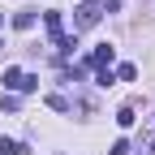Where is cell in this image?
<instances>
[{
	"instance_id": "13",
	"label": "cell",
	"mask_w": 155,
	"mask_h": 155,
	"mask_svg": "<svg viewBox=\"0 0 155 155\" xmlns=\"http://www.w3.org/2000/svg\"><path fill=\"white\" fill-rule=\"evenodd\" d=\"M0 22H5V17H0Z\"/></svg>"
},
{
	"instance_id": "12",
	"label": "cell",
	"mask_w": 155,
	"mask_h": 155,
	"mask_svg": "<svg viewBox=\"0 0 155 155\" xmlns=\"http://www.w3.org/2000/svg\"><path fill=\"white\" fill-rule=\"evenodd\" d=\"M142 147H147V151H142V155H155V129H151V134H147V138H142Z\"/></svg>"
},
{
	"instance_id": "7",
	"label": "cell",
	"mask_w": 155,
	"mask_h": 155,
	"mask_svg": "<svg viewBox=\"0 0 155 155\" xmlns=\"http://www.w3.org/2000/svg\"><path fill=\"white\" fill-rule=\"evenodd\" d=\"M13 26H17V30H30V26H35V13H17Z\"/></svg>"
},
{
	"instance_id": "11",
	"label": "cell",
	"mask_w": 155,
	"mask_h": 155,
	"mask_svg": "<svg viewBox=\"0 0 155 155\" xmlns=\"http://www.w3.org/2000/svg\"><path fill=\"white\" fill-rule=\"evenodd\" d=\"M95 82H99V86H112V82H116V73H112V69H99V78H95Z\"/></svg>"
},
{
	"instance_id": "5",
	"label": "cell",
	"mask_w": 155,
	"mask_h": 155,
	"mask_svg": "<svg viewBox=\"0 0 155 155\" xmlns=\"http://www.w3.org/2000/svg\"><path fill=\"white\" fill-rule=\"evenodd\" d=\"M134 121H138V116H134V108H129V104H125L121 112H116V125H121V129H129Z\"/></svg>"
},
{
	"instance_id": "10",
	"label": "cell",
	"mask_w": 155,
	"mask_h": 155,
	"mask_svg": "<svg viewBox=\"0 0 155 155\" xmlns=\"http://www.w3.org/2000/svg\"><path fill=\"white\" fill-rule=\"evenodd\" d=\"M108 155H129V138H116V142H112V151H108Z\"/></svg>"
},
{
	"instance_id": "9",
	"label": "cell",
	"mask_w": 155,
	"mask_h": 155,
	"mask_svg": "<svg viewBox=\"0 0 155 155\" xmlns=\"http://www.w3.org/2000/svg\"><path fill=\"white\" fill-rule=\"evenodd\" d=\"M116 78H121V82H134V78H138V69H134V65H121V69H116Z\"/></svg>"
},
{
	"instance_id": "3",
	"label": "cell",
	"mask_w": 155,
	"mask_h": 155,
	"mask_svg": "<svg viewBox=\"0 0 155 155\" xmlns=\"http://www.w3.org/2000/svg\"><path fill=\"white\" fill-rule=\"evenodd\" d=\"M112 61H116V48H112V43H99V48L91 52V61H86V69H108Z\"/></svg>"
},
{
	"instance_id": "8",
	"label": "cell",
	"mask_w": 155,
	"mask_h": 155,
	"mask_svg": "<svg viewBox=\"0 0 155 155\" xmlns=\"http://www.w3.org/2000/svg\"><path fill=\"white\" fill-rule=\"evenodd\" d=\"M48 104H52L56 112H69V99H65V95H48Z\"/></svg>"
},
{
	"instance_id": "4",
	"label": "cell",
	"mask_w": 155,
	"mask_h": 155,
	"mask_svg": "<svg viewBox=\"0 0 155 155\" xmlns=\"http://www.w3.org/2000/svg\"><path fill=\"white\" fill-rule=\"evenodd\" d=\"M43 22H48V35H52V43H61V39H65V22H61V13H48Z\"/></svg>"
},
{
	"instance_id": "6",
	"label": "cell",
	"mask_w": 155,
	"mask_h": 155,
	"mask_svg": "<svg viewBox=\"0 0 155 155\" xmlns=\"http://www.w3.org/2000/svg\"><path fill=\"white\" fill-rule=\"evenodd\" d=\"M0 151H5V155H26V147L13 142V138H0Z\"/></svg>"
},
{
	"instance_id": "1",
	"label": "cell",
	"mask_w": 155,
	"mask_h": 155,
	"mask_svg": "<svg viewBox=\"0 0 155 155\" xmlns=\"http://www.w3.org/2000/svg\"><path fill=\"white\" fill-rule=\"evenodd\" d=\"M99 17H104V5H99V0H82V5H78V17H73V30H95Z\"/></svg>"
},
{
	"instance_id": "2",
	"label": "cell",
	"mask_w": 155,
	"mask_h": 155,
	"mask_svg": "<svg viewBox=\"0 0 155 155\" xmlns=\"http://www.w3.org/2000/svg\"><path fill=\"white\" fill-rule=\"evenodd\" d=\"M39 78L35 73H22V69H5V91H35Z\"/></svg>"
}]
</instances>
